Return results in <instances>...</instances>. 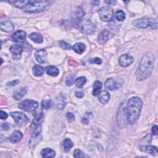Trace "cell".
Masks as SVG:
<instances>
[{
  "label": "cell",
  "instance_id": "1",
  "mask_svg": "<svg viewBox=\"0 0 158 158\" xmlns=\"http://www.w3.org/2000/svg\"><path fill=\"white\" fill-rule=\"evenodd\" d=\"M154 63V56L151 53L146 54L142 58L136 71L138 81H142L147 79L151 74Z\"/></svg>",
  "mask_w": 158,
  "mask_h": 158
},
{
  "label": "cell",
  "instance_id": "2",
  "mask_svg": "<svg viewBox=\"0 0 158 158\" xmlns=\"http://www.w3.org/2000/svg\"><path fill=\"white\" fill-rule=\"evenodd\" d=\"M142 108V101L138 97H132L128 101L126 112L128 122L135 124L139 118Z\"/></svg>",
  "mask_w": 158,
  "mask_h": 158
},
{
  "label": "cell",
  "instance_id": "3",
  "mask_svg": "<svg viewBox=\"0 0 158 158\" xmlns=\"http://www.w3.org/2000/svg\"><path fill=\"white\" fill-rule=\"evenodd\" d=\"M51 3L48 1H29L22 11L28 13L41 12L50 8Z\"/></svg>",
  "mask_w": 158,
  "mask_h": 158
},
{
  "label": "cell",
  "instance_id": "4",
  "mask_svg": "<svg viewBox=\"0 0 158 158\" xmlns=\"http://www.w3.org/2000/svg\"><path fill=\"white\" fill-rule=\"evenodd\" d=\"M133 25L136 28L146 29L151 27V29H157V22L156 19L148 18L146 17L136 19L132 22Z\"/></svg>",
  "mask_w": 158,
  "mask_h": 158
},
{
  "label": "cell",
  "instance_id": "5",
  "mask_svg": "<svg viewBox=\"0 0 158 158\" xmlns=\"http://www.w3.org/2000/svg\"><path fill=\"white\" fill-rule=\"evenodd\" d=\"M78 28L82 33L87 35H93L96 30L95 24L88 19L82 20Z\"/></svg>",
  "mask_w": 158,
  "mask_h": 158
},
{
  "label": "cell",
  "instance_id": "6",
  "mask_svg": "<svg viewBox=\"0 0 158 158\" xmlns=\"http://www.w3.org/2000/svg\"><path fill=\"white\" fill-rule=\"evenodd\" d=\"M42 139V125H38L34 132H33L29 140V146L30 148H35L40 142H41Z\"/></svg>",
  "mask_w": 158,
  "mask_h": 158
},
{
  "label": "cell",
  "instance_id": "7",
  "mask_svg": "<svg viewBox=\"0 0 158 158\" xmlns=\"http://www.w3.org/2000/svg\"><path fill=\"white\" fill-rule=\"evenodd\" d=\"M117 122L118 125L121 129L125 127L127 124L129 123L127 120V117L126 108L123 104L121 105L119 110L118 111V114L117 116Z\"/></svg>",
  "mask_w": 158,
  "mask_h": 158
},
{
  "label": "cell",
  "instance_id": "8",
  "mask_svg": "<svg viewBox=\"0 0 158 158\" xmlns=\"http://www.w3.org/2000/svg\"><path fill=\"white\" fill-rule=\"evenodd\" d=\"M124 84V81L122 78L115 77L108 78L105 82V87L109 90H117L122 87Z\"/></svg>",
  "mask_w": 158,
  "mask_h": 158
},
{
  "label": "cell",
  "instance_id": "9",
  "mask_svg": "<svg viewBox=\"0 0 158 158\" xmlns=\"http://www.w3.org/2000/svg\"><path fill=\"white\" fill-rule=\"evenodd\" d=\"M18 107L24 111L32 112L35 111L38 108V103L32 100H26L20 103L18 105Z\"/></svg>",
  "mask_w": 158,
  "mask_h": 158
},
{
  "label": "cell",
  "instance_id": "10",
  "mask_svg": "<svg viewBox=\"0 0 158 158\" xmlns=\"http://www.w3.org/2000/svg\"><path fill=\"white\" fill-rule=\"evenodd\" d=\"M11 115L19 127H24L28 122L27 117L22 112H11Z\"/></svg>",
  "mask_w": 158,
  "mask_h": 158
},
{
  "label": "cell",
  "instance_id": "11",
  "mask_svg": "<svg viewBox=\"0 0 158 158\" xmlns=\"http://www.w3.org/2000/svg\"><path fill=\"white\" fill-rule=\"evenodd\" d=\"M98 13L101 19L105 22L110 21L114 14L112 9L109 6H105L101 8L98 11Z\"/></svg>",
  "mask_w": 158,
  "mask_h": 158
},
{
  "label": "cell",
  "instance_id": "12",
  "mask_svg": "<svg viewBox=\"0 0 158 158\" xmlns=\"http://www.w3.org/2000/svg\"><path fill=\"white\" fill-rule=\"evenodd\" d=\"M134 61V58L131 55L125 54L122 55L118 59V64L122 67H127L130 66Z\"/></svg>",
  "mask_w": 158,
  "mask_h": 158
},
{
  "label": "cell",
  "instance_id": "13",
  "mask_svg": "<svg viewBox=\"0 0 158 158\" xmlns=\"http://www.w3.org/2000/svg\"><path fill=\"white\" fill-rule=\"evenodd\" d=\"M24 51V46L22 44L21 45H15L10 48V51L12 54L13 58L14 59H20L21 57L22 53Z\"/></svg>",
  "mask_w": 158,
  "mask_h": 158
},
{
  "label": "cell",
  "instance_id": "14",
  "mask_svg": "<svg viewBox=\"0 0 158 158\" xmlns=\"http://www.w3.org/2000/svg\"><path fill=\"white\" fill-rule=\"evenodd\" d=\"M35 58L39 63H45L47 59L46 51L44 49L38 50L35 53Z\"/></svg>",
  "mask_w": 158,
  "mask_h": 158
},
{
  "label": "cell",
  "instance_id": "15",
  "mask_svg": "<svg viewBox=\"0 0 158 158\" xmlns=\"http://www.w3.org/2000/svg\"><path fill=\"white\" fill-rule=\"evenodd\" d=\"M26 38V33L24 30L16 31L12 36V40L15 42H23Z\"/></svg>",
  "mask_w": 158,
  "mask_h": 158
},
{
  "label": "cell",
  "instance_id": "16",
  "mask_svg": "<svg viewBox=\"0 0 158 158\" xmlns=\"http://www.w3.org/2000/svg\"><path fill=\"white\" fill-rule=\"evenodd\" d=\"M14 25L9 21H5L1 23V29L5 32H11L14 29Z\"/></svg>",
  "mask_w": 158,
  "mask_h": 158
},
{
  "label": "cell",
  "instance_id": "17",
  "mask_svg": "<svg viewBox=\"0 0 158 158\" xmlns=\"http://www.w3.org/2000/svg\"><path fill=\"white\" fill-rule=\"evenodd\" d=\"M66 98L63 94H61L57 96L56 98V107L58 109H63L66 106Z\"/></svg>",
  "mask_w": 158,
  "mask_h": 158
},
{
  "label": "cell",
  "instance_id": "18",
  "mask_svg": "<svg viewBox=\"0 0 158 158\" xmlns=\"http://www.w3.org/2000/svg\"><path fill=\"white\" fill-rule=\"evenodd\" d=\"M23 135L20 131H15L13 132L9 138V140L12 143H17L21 140Z\"/></svg>",
  "mask_w": 158,
  "mask_h": 158
},
{
  "label": "cell",
  "instance_id": "19",
  "mask_svg": "<svg viewBox=\"0 0 158 158\" xmlns=\"http://www.w3.org/2000/svg\"><path fill=\"white\" fill-rule=\"evenodd\" d=\"M151 136L150 134H148L145 137H144L140 143V148L142 151H145V149L147 146L149 145L151 142Z\"/></svg>",
  "mask_w": 158,
  "mask_h": 158
},
{
  "label": "cell",
  "instance_id": "20",
  "mask_svg": "<svg viewBox=\"0 0 158 158\" xmlns=\"http://www.w3.org/2000/svg\"><path fill=\"white\" fill-rule=\"evenodd\" d=\"M109 38V32L107 30H103L98 36V42L101 45L105 43Z\"/></svg>",
  "mask_w": 158,
  "mask_h": 158
},
{
  "label": "cell",
  "instance_id": "21",
  "mask_svg": "<svg viewBox=\"0 0 158 158\" xmlns=\"http://www.w3.org/2000/svg\"><path fill=\"white\" fill-rule=\"evenodd\" d=\"M72 49L77 54H82L85 52L86 50V46L83 43H77L72 46Z\"/></svg>",
  "mask_w": 158,
  "mask_h": 158
},
{
  "label": "cell",
  "instance_id": "22",
  "mask_svg": "<svg viewBox=\"0 0 158 158\" xmlns=\"http://www.w3.org/2000/svg\"><path fill=\"white\" fill-rule=\"evenodd\" d=\"M27 93V88H22L21 89L17 90L13 94V98L15 100L19 101L22 99Z\"/></svg>",
  "mask_w": 158,
  "mask_h": 158
},
{
  "label": "cell",
  "instance_id": "23",
  "mask_svg": "<svg viewBox=\"0 0 158 158\" xmlns=\"http://www.w3.org/2000/svg\"><path fill=\"white\" fill-rule=\"evenodd\" d=\"M99 100L102 104L107 103L110 98L109 93L107 91H102L100 94H99Z\"/></svg>",
  "mask_w": 158,
  "mask_h": 158
},
{
  "label": "cell",
  "instance_id": "24",
  "mask_svg": "<svg viewBox=\"0 0 158 158\" xmlns=\"http://www.w3.org/2000/svg\"><path fill=\"white\" fill-rule=\"evenodd\" d=\"M102 88V83L100 81H96L93 85V95L96 96L100 93Z\"/></svg>",
  "mask_w": 158,
  "mask_h": 158
},
{
  "label": "cell",
  "instance_id": "25",
  "mask_svg": "<svg viewBox=\"0 0 158 158\" xmlns=\"http://www.w3.org/2000/svg\"><path fill=\"white\" fill-rule=\"evenodd\" d=\"M29 38H30L33 42L37 43H41L43 41L42 35L38 33H35V32L32 33L29 35Z\"/></svg>",
  "mask_w": 158,
  "mask_h": 158
},
{
  "label": "cell",
  "instance_id": "26",
  "mask_svg": "<svg viewBox=\"0 0 158 158\" xmlns=\"http://www.w3.org/2000/svg\"><path fill=\"white\" fill-rule=\"evenodd\" d=\"M45 70H46V73L48 75H50L51 76H53V77L57 76L59 74V69L56 66H47L46 67Z\"/></svg>",
  "mask_w": 158,
  "mask_h": 158
},
{
  "label": "cell",
  "instance_id": "27",
  "mask_svg": "<svg viewBox=\"0 0 158 158\" xmlns=\"http://www.w3.org/2000/svg\"><path fill=\"white\" fill-rule=\"evenodd\" d=\"M41 154L43 157L50 158V157H54L56 155V153L54 150L51 148H45L41 151Z\"/></svg>",
  "mask_w": 158,
  "mask_h": 158
},
{
  "label": "cell",
  "instance_id": "28",
  "mask_svg": "<svg viewBox=\"0 0 158 158\" xmlns=\"http://www.w3.org/2000/svg\"><path fill=\"white\" fill-rule=\"evenodd\" d=\"M33 73L35 76L40 77L42 76L44 73V68L42 66L35 65L32 69Z\"/></svg>",
  "mask_w": 158,
  "mask_h": 158
},
{
  "label": "cell",
  "instance_id": "29",
  "mask_svg": "<svg viewBox=\"0 0 158 158\" xmlns=\"http://www.w3.org/2000/svg\"><path fill=\"white\" fill-rule=\"evenodd\" d=\"M87 82V78L85 77H80L75 79L74 81L75 85L78 88H82Z\"/></svg>",
  "mask_w": 158,
  "mask_h": 158
},
{
  "label": "cell",
  "instance_id": "30",
  "mask_svg": "<svg viewBox=\"0 0 158 158\" xmlns=\"http://www.w3.org/2000/svg\"><path fill=\"white\" fill-rule=\"evenodd\" d=\"M63 145L64 150L66 151H69L74 146V143L69 138H66L63 141Z\"/></svg>",
  "mask_w": 158,
  "mask_h": 158
},
{
  "label": "cell",
  "instance_id": "31",
  "mask_svg": "<svg viewBox=\"0 0 158 158\" xmlns=\"http://www.w3.org/2000/svg\"><path fill=\"white\" fill-rule=\"evenodd\" d=\"M8 3L13 4L15 7L18 8L23 9L26 6L29 1H13V2H8Z\"/></svg>",
  "mask_w": 158,
  "mask_h": 158
},
{
  "label": "cell",
  "instance_id": "32",
  "mask_svg": "<svg viewBox=\"0 0 158 158\" xmlns=\"http://www.w3.org/2000/svg\"><path fill=\"white\" fill-rule=\"evenodd\" d=\"M53 103L51 100H45L42 102V108L44 109H49L52 108Z\"/></svg>",
  "mask_w": 158,
  "mask_h": 158
},
{
  "label": "cell",
  "instance_id": "33",
  "mask_svg": "<svg viewBox=\"0 0 158 158\" xmlns=\"http://www.w3.org/2000/svg\"><path fill=\"white\" fill-rule=\"evenodd\" d=\"M115 17L118 21H123L125 19V14L124 11L119 10L116 12Z\"/></svg>",
  "mask_w": 158,
  "mask_h": 158
},
{
  "label": "cell",
  "instance_id": "34",
  "mask_svg": "<svg viewBox=\"0 0 158 158\" xmlns=\"http://www.w3.org/2000/svg\"><path fill=\"white\" fill-rule=\"evenodd\" d=\"M145 151L148 152L149 154L151 155H156L157 154V148L155 146L148 145L146 146Z\"/></svg>",
  "mask_w": 158,
  "mask_h": 158
},
{
  "label": "cell",
  "instance_id": "35",
  "mask_svg": "<svg viewBox=\"0 0 158 158\" xmlns=\"http://www.w3.org/2000/svg\"><path fill=\"white\" fill-rule=\"evenodd\" d=\"M59 45L60 46L61 48H62L63 49L66 50H70L72 48L71 46L69 44H68L67 43H66V42L63 41V40L59 42Z\"/></svg>",
  "mask_w": 158,
  "mask_h": 158
},
{
  "label": "cell",
  "instance_id": "36",
  "mask_svg": "<svg viewBox=\"0 0 158 158\" xmlns=\"http://www.w3.org/2000/svg\"><path fill=\"white\" fill-rule=\"evenodd\" d=\"M88 62L91 64H96L98 65H100L102 64V59L99 57H94V58H91L88 60Z\"/></svg>",
  "mask_w": 158,
  "mask_h": 158
},
{
  "label": "cell",
  "instance_id": "37",
  "mask_svg": "<svg viewBox=\"0 0 158 158\" xmlns=\"http://www.w3.org/2000/svg\"><path fill=\"white\" fill-rule=\"evenodd\" d=\"M74 156L75 157H84V154L81 149H75L74 152Z\"/></svg>",
  "mask_w": 158,
  "mask_h": 158
},
{
  "label": "cell",
  "instance_id": "38",
  "mask_svg": "<svg viewBox=\"0 0 158 158\" xmlns=\"http://www.w3.org/2000/svg\"><path fill=\"white\" fill-rule=\"evenodd\" d=\"M66 117L69 122H72L75 121V115L71 112H67L66 114Z\"/></svg>",
  "mask_w": 158,
  "mask_h": 158
},
{
  "label": "cell",
  "instance_id": "39",
  "mask_svg": "<svg viewBox=\"0 0 158 158\" xmlns=\"http://www.w3.org/2000/svg\"><path fill=\"white\" fill-rule=\"evenodd\" d=\"M22 45H23L24 46V51H30L32 50V46L31 45H30V44L27 42H23L22 43Z\"/></svg>",
  "mask_w": 158,
  "mask_h": 158
},
{
  "label": "cell",
  "instance_id": "40",
  "mask_svg": "<svg viewBox=\"0 0 158 158\" xmlns=\"http://www.w3.org/2000/svg\"><path fill=\"white\" fill-rule=\"evenodd\" d=\"M151 132L153 135H157L158 133V127L157 125H154L151 129Z\"/></svg>",
  "mask_w": 158,
  "mask_h": 158
},
{
  "label": "cell",
  "instance_id": "41",
  "mask_svg": "<svg viewBox=\"0 0 158 158\" xmlns=\"http://www.w3.org/2000/svg\"><path fill=\"white\" fill-rule=\"evenodd\" d=\"M19 83V80H15V81H13L12 82H8L7 84V85L9 87H12V86H15L16 85H17Z\"/></svg>",
  "mask_w": 158,
  "mask_h": 158
},
{
  "label": "cell",
  "instance_id": "42",
  "mask_svg": "<svg viewBox=\"0 0 158 158\" xmlns=\"http://www.w3.org/2000/svg\"><path fill=\"white\" fill-rule=\"evenodd\" d=\"M8 115L6 112H5L3 111H1V118L3 120H6V118H8Z\"/></svg>",
  "mask_w": 158,
  "mask_h": 158
},
{
  "label": "cell",
  "instance_id": "43",
  "mask_svg": "<svg viewBox=\"0 0 158 158\" xmlns=\"http://www.w3.org/2000/svg\"><path fill=\"white\" fill-rule=\"evenodd\" d=\"M9 128V125L8 123H3V124L2 125V129L4 131L8 130Z\"/></svg>",
  "mask_w": 158,
  "mask_h": 158
},
{
  "label": "cell",
  "instance_id": "44",
  "mask_svg": "<svg viewBox=\"0 0 158 158\" xmlns=\"http://www.w3.org/2000/svg\"><path fill=\"white\" fill-rule=\"evenodd\" d=\"M75 95L77 98H82L84 97V94L83 92L82 91H76L75 93Z\"/></svg>",
  "mask_w": 158,
  "mask_h": 158
},
{
  "label": "cell",
  "instance_id": "45",
  "mask_svg": "<svg viewBox=\"0 0 158 158\" xmlns=\"http://www.w3.org/2000/svg\"><path fill=\"white\" fill-rule=\"evenodd\" d=\"M82 123H83L84 124H85V125L89 124V120L87 118H86V117H83V118H82Z\"/></svg>",
  "mask_w": 158,
  "mask_h": 158
},
{
  "label": "cell",
  "instance_id": "46",
  "mask_svg": "<svg viewBox=\"0 0 158 158\" xmlns=\"http://www.w3.org/2000/svg\"><path fill=\"white\" fill-rule=\"evenodd\" d=\"M105 2H106V3H107L109 5H114L116 3V2H115V1H106Z\"/></svg>",
  "mask_w": 158,
  "mask_h": 158
},
{
  "label": "cell",
  "instance_id": "47",
  "mask_svg": "<svg viewBox=\"0 0 158 158\" xmlns=\"http://www.w3.org/2000/svg\"><path fill=\"white\" fill-rule=\"evenodd\" d=\"M94 6H97L99 3H100V2H99V1H95V2H91Z\"/></svg>",
  "mask_w": 158,
  "mask_h": 158
}]
</instances>
